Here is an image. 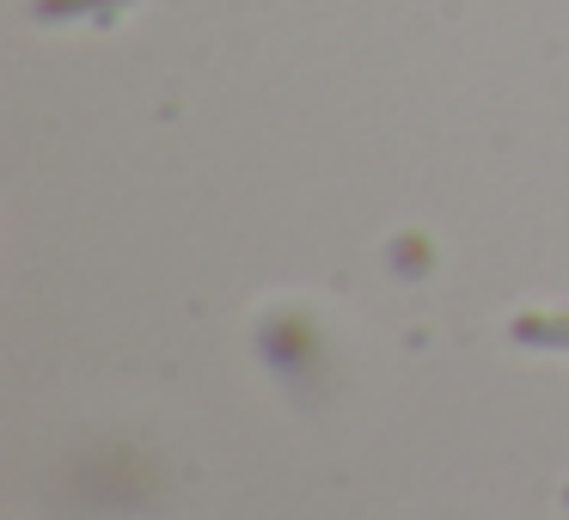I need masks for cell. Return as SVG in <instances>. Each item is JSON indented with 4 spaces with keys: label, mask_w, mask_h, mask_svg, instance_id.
Instances as JSON below:
<instances>
[{
    "label": "cell",
    "mask_w": 569,
    "mask_h": 520,
    "mask_svg": "<svg viewBox=\"0 0 569 520\" xmlns=\"http://www.w3.org/2000/svg\"><path fill=\"white\" fill-rule=\"evenodd\" d=\"M563 508H569V483H563Z\"/></svg>",
    "instance_id": "cell-4"
},
{
    "label": "cell",
    "mask_w": 569,
    "mask_h": 520,
    "mask_svg": "<svg viewBox=\"0 0 569 520\" xmlns=\"http://www.w3.org/2000/svg\"><path fill=\"white\" fill-rule=\"evenodd\" d=\"M123 0H31V13L38 19H80V13H111Z\"/></svg>",
    "instance_id": "cell-2"
},
{
    "label": "cell",
    "mask_w": 569,
    "mask_h": 520,
    "mask_svg": "<svg viewBox=\"0 0 569 520\" xmlns=\"http://www.w3.org/2000/svg\"><path fill=\"white\" fill-rule=\"evenodd\" d=\"M392 263H398L405 276H422V270H429V239H422V233L398 239V246H392Z\"/></svg>",
    "instance_id": "cell-3"
},
{
    "label": "cell",
    "mask_w": 569,
    "mask_h": 520,
    "mask_svg": "<svg viewBox=\"0 0 569 520\" xmlns=\"http://www.w3.org/2000/svg\"><path fill=\"white\" fill-rule=\"evenodd\" d=\"M508 337L527 349H569V312H515Z\"/></svg>",
    "instance_id": "cell-1"
}]
</instances>
